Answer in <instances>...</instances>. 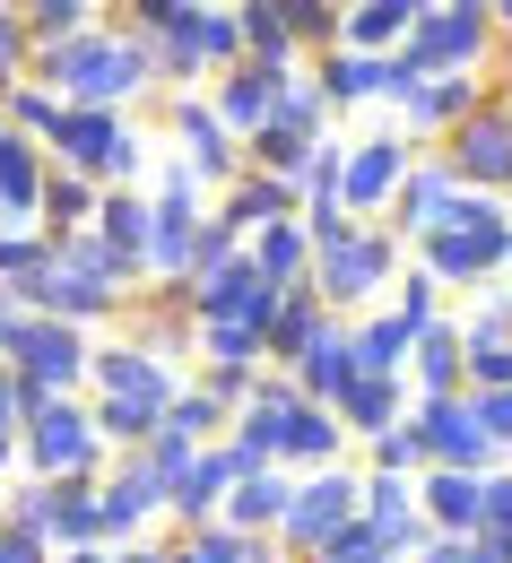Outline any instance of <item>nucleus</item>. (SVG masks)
<instances>
[{
	"instance_id": "393cba45",
	"label": "nucleus",
	"mask_w": 512,
	"mask_h": 563,
	"mask_svg": "<svg viewBox=\"0 0 512 563\" xmlns=\"http://www.w3.org/2000/svg\"><path fill=\"white\" fill-rule=\"evenodd\" d=\"M330 312L313 303V286H295V295H279L270 303V330H261V373H295V355L313 347V330H322Z\"/></svg>"
},
{
	"instance_id": "1a4fd4ad",
	"label": "nucleus",
	"mask_w": 512,
	"mask_h": 563,
	"mask_svg": "<svg viewBox=\"0 0 512 563\" xmlns=\"http://www.w3.org/2000/svg\"><path fill=\"white\" fill-rule=\"evenodd\" d=\"M165 131H174V156L200 174V191H209V200L243 174V147H235V131L209 113V96H165Z\"/></svg>"
},
{
	"instance_id": "ddd939ff",
	"label": "nucleus",
	"mask_w": 512,
	"mask_h": 563,
	"mask_svg": "<svg viewBox=\"0 0 512 563\" xmlns=\"http://www.w3.org/2000/svg\"><path fill=\"white\" fill-rule=\"evenodd\" d=\"M451 191H460V183H451V165H443L435 147H417V156H408V174H400V191H391V209H382V225H391L400 243H417V234H435V225H443Z\"/></svg>"
},
{
	"instance_id": "cd10ccee",
	"label": "nucleus",
	"mask_w": 512,
	"mask_h": 563,
	"mask_svg": "<svg viewBox=\"0 0 512 563\" xmlns=\"http://www.w3.org/2000/svg\"><path fill=\"white\" fill-rule=\"evenodd\" d=\"M96 183H78V174H53L44 165V200H35V234H87L96 225Z\"/></svg>"
},
{
	"instance_id": "c85d7f7f",
	"label": "nucleus",
	"mask_w": 512,
	"mask_h": 563,
	"mask_svg": "<svg viewBox=\"0 0 512 563\" xmlns=\"http://www.w3.org/2000/svg\"><path fill=\"white\" fill-rule=\"evenodd\" d=\"M192 44H200V70H209V78H226L235 62H243V18H235V0H200Z\"/></svg>"
},
{
	"instance_id": "ea45409f",
	"label": "nucleus",
	"mask_w": 512,
	"mask_h": 563,
	"mask_svg": "<svg viewBox=\"0 0 512 563\" xmlns=\"http://www.w3.org/2000/svg\"><path fill=\"white\" fill-rule=\"evenodd\" d=\"M26 53H35V44H26V26H18V0H0V96L26 78Z\"/></svg>"
},
{
	"instance_id": "603ef678",
	"label": "nucleus",
	"mask_w": 512,
	"mask_h": 563,
	"mask_svg": "<svg viewBox=\"0 0 512 563\" xmlns=\"http://www.w3.org/2000/svg\"><path fill=\"white\" fill-rule=\"evenodd\" d=\"M504 217H512V191H504Z\"/></svg>"
},
{
	"instance_id": "f3484780",
	"label": "nucleus",
	"mask_w": 512,
	"mask_h": 563,
	"mask_svg": "<svg viewBox=\"0 0 512 563\" xmlns=\"http://www.w3.org/2000/svg\"><path fill=\"white\" fill-rule=\"evenodd\" d=\"M35 200H44V147L0 131V234H35Z\"/></svg>"
},
{
	"instance_id": "09e8293b",
	"label": "nucleus",
	"mask_w": 512,
	"mask_h": 563,
	"mask_svg": "<svg viewBox=\"0 0 512 563\" xmlns=\"http://www.w3.org/2000/svg\"><path fill=\"white\" fill-rule=\"evenodd\" d=\"M156 547H165V538H156ZM165 563H192V555H183V547H165Z\"/></svg>"
},
{
	"instance_id": "c9c22d12",
	"label": "nucleus",
	"mask_w": 512,
	"mask_h": 563,
	"mask_svg": "<svg viewBox=\"0 0 512 563\" xmlns=\"http://www.w3.org/2000/svg\"><path fill=\"white\" fill-rule=\"evenodd\" d=\"M270 122H287L304 140H330V104L313 96V78H287V87H279V113H270Z\"/></svg>"
},
{
	"instance_id": "4be33fe9",
	"label": "nucleus",
	"mask_w": 512,
	"mask_h": 563,
	"mask_svg": "<svg viewBox=\"0 0 512 563\" xmlns=\"http://www.w3.org/2000/svg\"><path fill=\"white\" fill-rule=\"evenodd\" d=\"M243 261H252V278L270 286V295H295V286L313 278V243H304V225H261V234H243Z\"/></svg>"
},
{
	"instance_id": "e433bc0d",
	"label": "nucleus",
	"mask_w": 512,
	"mask_h": 563,
	"mask_svg": "<svg viewBox=\"0 0 512 563\" xmlns=\"http://www.w3.org/2000/svg\"><path fill=\"white\" fill-rule=\"evenodd\" d=\"M235 252H243V234H235L226 217H200V225H192V278H209V269H226ZM192 278H183V286H192Z\"/></svg>"
},
{
	"instance_id": "b1692460",
	"label": "nucleus",
	"mask_w": 512,
	"mask_h": 563,
	"mask_svg": "<svg viewBox=\"0 0 512 563\" xmlns=\"http://www.w3.org/2000/svg\"><path fill=\"white\" fill-rule=\"evenodd\" d=\"M200 96H209V113H218L226 131H235V147H243L252 131H261V122H270V113H279V87H270L261 70H243V62H235L226 78H209Z\"/></svg>"
},
{
	"instance_id": "f704fd0d",
	"label": "nucleus",
	"mask_w": 512,
	"mask_h": 563,
	"mask_svg": "<svg viewBox=\"0 0 512 563\" xmlns=\"http://www.w3.org/2000/svg\"><path fill=\"white\" fill-rule=\"evenodd\" d=\"M357 520H366V529L417 520V486H408V477H366V486H357Z\"/></svg>"
},
{
	"instance_id": "c03bdc74",
	"label": "nucleus",
	"mask_w": 512,
	"mask_h": 563,
	"mask_svg": "<svg viewBox=\"0 0 512 563\" xmlns=\"http://www.w3.org/2000/svg\"><path fill=\"white\" fill-rule=\"evenodd\" d=\"M0 563H53V547H44V538H26V529H9V520H0Z\"/></svg>"
},
{
	"instance_id": "9b49d317",
	"label": "nucleus",
	"mask_w": 512,
	"mask_h": 563,
	"mask_svg": "<svg viewBox=\"0 0 512 563\" xmlns=\"http://www.w3.org/2000/svg\"><path fill=\"white\" fill-rule=\"evenodd\" d=\"M435 156L451 165V183H460V191H495V200L512 191V131H504V113H495V104H487V113H469Z\"/></svg>"
},
{
	"instance_id": "79ce46f5",
	"label": "nucleus",
	"mask_w": 512,
	"mask_h": 563,
	"mask_svg": "<svg viewBox=\"0 0 512 563\" xmlns=\"http://www.w3.org/2000/svg\"><path fill=\"white\" fill-rule=\"evenodd\" d=\"M469 417L487 424V442H495V451H512V390H478V399H469Z\"/></svg>"
},
{
	"instance_id": "a211bd4d",
	"label": "nucleus",
	"mask_w": 512,
	"mask_h": 563,
	"mask_svg": "<svg viewBox=\"0 0 512 563\" xmlns=\"http://www.w3.org/2000/svg\"><path fill=\"white\" fill-rule=\"evenodd\" d=\"M209 217H226L235 234H261V225H287V217H304V200H295V183H270V174H235L218 200H209Z\"/></svg>"
},
{
	"instance_id": "a19ab883",
	"label": "nucleus",
	"mask_w": 512,
	"mask_h": 563,
	"mask_svg": "<svg viewBox=\"0 0 512 563\" xmlns=\"http://www.w3.org/2000/svg\"><path fill=\"white\" fill-rule=\"evenodd\" d=\"M53 252H44V234H0V295L26 278V269H44Z\"/></svg>"
},
{
	"instance_id": "37998d69",
	"label": "nucleus",
	"mask_w": 512,
	"mask_h": 563,
	"mask_svg": "<svg viewBox=\"0 0 512 563\" xmlns=\"http://www.w3.org/2000/svg\"><path fill=\"white\" fill-rule=\"evenodd\" d=\"M243 408H261V417H287V408H304V399H295L287 373H252V399H243Z\"/></svg>"
},
{
	"instance_id": "f03ea898",
	"label": "nucleus",
	"mask_w": 512,
	"mask_h": 563,
	"mask_svg": "<svg viewBox=\"0 0 512 563\" xmlns=\"http://www.w3.org/2000/svg\"><path fill=\"white\" fill-rule=\"evenodd\" d=\"M400 53H417L426 78H487V62H495V18H487V0H417Z\"/></svg>"
},
{
	"instance_id": "20e7f679",
	"label": "nucleus",
	"mask_w": 512,
	"mask_h": 563,
	"mask_svg": "<svg viewBox=\"0 0 512 563\" xmlns=\"http://www.w3.org/2000/svg\"><path fill=\"white\" fill-rule=\"evenodd\" d=\"M357 486H366V468L357 460H339V468H322V477H295L287 494V520H279V555L313 563L348 520H357Z\"/></svg>"
},
{
	"instance_id": "3c124183",
	"label": "nucleus",
	"mask_w": 512,
	"mask_h": 563,
	"mask_svg": "<svg viewBox=\"0 0 512 563\" xmlns=\"http://www.w3.org/2000/svg\"><path fill=\"white\" fill-rule=\"evenodd\" d=\"M504 312H512V286H504Z\"/></svg>"
},
{
	"instance_id": "a878e982",
	"label": "nucleus",
	"mask_w": 512,
	"mask_h": 563,
	"mask_svg": "<svg viewBox=\"0 0 512 563\" xmlns=\"http://www.w3.org/2000/svg\"><path fill=\"white\" fill-rule=\"evenodd\" d=\"M330 417L348 433V451H366V442H382L391 424L408 417V382H348V399H339Z\"/></svg>"
},
{
	"instance_id": "c756f323",
	"label": "nucleus",
	"mask_w": 512,
	"mask_h": 563,
	"mask_svg": "<svg viewBox=\"0 0 512 563\" xmlns=\"http://www.w3.org/2000/svg\"><path fill=\"white\" fill-rule=\"evenodd\" d=\"M18 26L26 44H70V35H96V0H18Z\"/></svg>"
},
{
	"instance_id": "bb28decb",
	"label": "nucleus",
	"mask_w": 512,
	"mask_h": 563,
	"mask_svg": "<svg viewBox=\"0 0 512 563\" xmlns=\"http://www.w3.org/2000/svg\"><path fill=\"white\" fill-rule=\"evenodd\" d=\"M417 520L435 529V538H478V477H451V468H426L417 477Z\"/></svg>"
},
{
	"instance_id": "58836bf2",
	"label": "nucleus",
	"mask_w": 512,
	"mask_h": 563,
	"mask_svg": "<svg viewBox=\"0 0 512 563\" xmlns=\"http://www.w3.org/2000/svg\"><path fill=\"white\" fill-rule=\"evenodd\" d=\"M183 382H192V390H209V399H218L226 417H235V408L252 399V373H235V364H192Z\"/></svg>"
},
{
	"instance_id": "0eeeda50",
	"label": "nucleus",
	"mask_w": 512,
	"mask_h": 563,
	"mask_svg": "<svg viewBox=\"0 0 512 563\" xmlns=\"http://www.w3.org/2000/svg\"><path fill=\"white\" fill-rule=\"evenodd\" d=\"M148 520H165V486L140 468V451H113V468H105V486H96V547H105V555L140 547Z\"/></svg>"
},
{
	"instance_id": "f257e3e1",
	"label": "nucleus",
	"mask_w": 512,
	"mask_h": 563,
	"mask_svg": "<svg viewBox=\"0 0 512 563\" xmlns=\"http://www.w3.org/2000/svg\"><path fill=\"white\" fill-rule=\"evenodd\" d=\"M400 261H408V243L391 225H348L330 252H313V278L304 286H313V303L330 321H357V312H373V295H391Z\"/></svg>"
},
{
	"instance_id": "72a5a7b5",
	"label": "nucleus",
	"mask_w": 512,
	"mask_h": 563,
	"mask_svg": "<svg viewBox=\"0 0 512 563\" xmlns=\"http://www.w3.org/2000/svg\"><path fill=\"white\" fill-rule=\"evenodd\" d=\"M192 364H235V373H261V330H243V321L192 330Z\"/></svg>"
},
{
	"instance_id": "a18cd8bd",
	"label": "nucleus",
	"mask_w": 512,
	"mask_h": 563,
	"mask_svg": "<svg viewBox=\"0 0 512 563\" xmlns=\"http://www.w3.org/2000/svg\"><path fill=\"white\" fill-rule=\"evenodd\" d=\"M105 563H165V547H156V538H140V547H122V555H105Z\"/></svg>"
},
{
	"instance_id": "f8f14e48",
	"label": "nucleus",
	"mask_w": 512,
	"mask_h": 563,
	"mask_svg": "<svg viewBox=\"0 0 512 563\" xmlns=\"http://www.w3.org/2000/svg\"><path fill=\"white\" fill-rule=\"evenodd\" d=\"M487 104H495L487 78H426V87L400 104V140H408V147H443L469 113H487Z\"/></svg>"
},
{
	"instance_id": "4c0bfd02",
	"label": "nucleus",
	"mask_w": 512,
	"mask_h": 563,
	"mask_svg": "<svg viewBox=\"0 0 512 563\" xmlns=\"http://www.w3.org/2000/svg\"><path fill=\"white\" fill-rule=\"evenodd\" d=\"M478 538H504L512 547V468L478 477Z\"/></svg>"
},
{
	"instance_id": "8fccbe9b",
	"label": "nucleus",
	"mask_w": 512,
	"mask_h": 563,
	"mask_svg": "<svg viewBox=\"0 0 512 563\" xmlns=\"http://www.w3.org/2000/svg\"><path fill=\"white\" fill-rule=\"evenodd\" d=\"M495 113H504V131H512V96H495Z\"/></svg>"
},
{
	"instance_id": "de8ad7c7",
	"label": "nucleus",
	"mask_w": 512,
	"mask_h": 563,
	"mask_svg": "<svg viewBox=\"0 0 512 563\" xmlns=\"http://www.w3.org/2000/svg\"><path fill=\"white\" fill-rule=\"evenodd\" d=\"M53 563H105V547H70V555H53Z\"/></svg>"
},
{
	"instance_id": "2f4dec72",
	"label": "nucleus",
	"mask_w": 512,
	"mask_h": 563,
	"mask_svg": "<svg viewBox=\"0 0 512 563\" xmlns=\"http://www.w3.org/2000/svg\"><path fill=\"white\" fill-rule=\"evenodd\" d=\"M357 468H366V477H408V486H417V477H426V442H417V424L400 417L382 442H366V451H357Z\"/></svg>"
},
{
	"instance_id": "412c9836",
	"label": "nucleus",
	"mask_w": 512,
	"mask_h": 563,
	"mask_svg": "<svg viewBox=\"0 0 512 563\" xmlns=\"http://www.w3.org/2000/svg\"><path fill=\"white\" fill-rule=\"evenodd\" d=\"M235 18H243V70H261L270 87L304 78V53H295L287 26H279V0H235Z\"/></svg>"
},
{
	"instance_id": "473e14b6",
	"label": "nucleus",
	"mask_w": 512,
	"mask_h": 563,
	"mask_svg": "<svg viewBox=\"0 0 512 563\" xmlns=\"http://www.w3.org/2000/svg\"><path fill=\"white\" fill-rule=\"evenodd\" d=\"M226 424H235V417H226L209 390H192V382H183V390H174V408H165V433H183V442H200V451L226 442Z\"/></svg>"
},
{
	"instance_id": "2eb2a0df",
	"label": "nucleus",
	"mask_w": 512,
	"mask_h": 563,
	"mask_svg": "<svg viewBox=\"0 0 512 563\" xmlns=\"http://www.w3.org/2000/svg\"><path fill=\"white\" fill-rule=\"evenodd\" d=\"M339 460H357V451H348V433H339L330 408H287V417H279V468H287V477H322V468H339Z\"/></svg>"
},
{
	"instance_id": "49530a36",
	"label": "nucleus",
	"mask_w": 512,
	"mask_h": 563,
	"mask_svg": "<svg viewBox=\"0 0 512 563\" xmlns=\"http://www.w3.org/2000/svg\"><path fill=\"white\" fill-rule=\"evenodd\" d=\"M408 563H460V547H451V538H435L426 555H408Z\"/></svg>"
},
{
	"instance_id": "7c9ffc66",
	"label": "nucleus",
	"mask_w": 512,
	"mask_h": 563,
	"mask_svg": "<svg viewBox=\"0 0 512 563\" xmlns=\"http://www.w3.org/2000/svg\"><path fill=\"white\" fill-rule=\"evenodd\" d=\"M279 26H287V44L304 62L339 53V0H279Z\"/></svg>"
},
{
	"instance_id": "dca6fc26",
	"label": "nucleus",
	"mask_w": 512,
	"mask_h": 563,
	"mask_svg": "<svg viewBox=\"0 0 512 563\" xmlns=\"http://www.w3.org/2000/svg\"><path fill=\"white\" fill-rule=\"evenodd\" d=\"M408 18H417V0H339V53L391 62L408 44Z\"/></svg>"
},
{
	"instance_id": "39448f33",
	"label": "nucleus",
	"mask_w": 512,
	"mask_h": 563,
	"mask_svg": "<svg viewBox=\"0 0 512 563\" xmlns=\"http://www.w3.org/2000/svg\"><path fill=\"white\" fill-rule=\"evenodd\" d=\"M408 424L426 442V468H451V477H495L504 468V451L469 417V399H408Z\"/></svg>"
},
{
	"instance_id": "9d476101",
	"label": "nucleus",
	"mask_w": 512,
	"mask_h": 563,
	"mask_svg": "<svg viewBox=\"0 0 512 563\" xmlns=\"http://www.w3.org/2000/svg\"><path fill=\"white\" fill-rule=\"evenodd\" d=\"M270 286L252 278V261L235 252L226 269H209V278H192L183 286V312H192V330H218V321H243V330H270Z\"/></svg>"
},
{
	"instance_id": "6ab92c4d",
	"label": "nucleus",
	"mask_w": 512,
	"mask_h": 563,
	"mask_svg": "<svg viewBox=\"0 0 512 563\" xmlns=\"http://www.w3.org/2000/svg\"><path fill=\"white\" fill-rule=\"evenodd\" d=\"M96 243L122 261V278L140 295L148 286V191H105V200H96Z\"/></svg>"
},
{
	"instance_id": "6e6552de",
	"label": "nucleus",
	"mask_w": 512,
	"mask_h": 563,
	"mask_svg": "<svg viewBox=\"0 0 512 563\" xmlns=\"http://www.w3.org/2000/svg\"><path fill=\"white\" fill-rule=\"evenodd\" d=\"M408 156H417V147L400 140V131H366V140H348V165H339V209L357 217V225H382L391 191H400V174H408Z\"/></svg>"
},
{
	"instance_id": "423d86ee",
	"label": "nucleus",
	"mask_w": 512,
	"mask_h": 563,
	"mask_svg": "<svg viewBox=\"0 0 512 563\" xmlns=\"http://www.w3.org/2000/svg\"><path fill=\"white\" fill-rule=\"evenodd\" d=\"M183 390V373H165L156 355H140L131 339H96L87 355V399H113V408H140V417H165Z\"/></svg>"
},
{
	"instance_id": "5701e85b",
	"label": "nucleus",
	"mask_w": 512,
	"mask_h": 563,
	"mask_svg": "<svg viewBox=\"0 0 512 563\" xmlns=\"http://www.w3.org/2000/svg\"><path fill=\"white\" fill-rule=\"evenodd\" d=\"M460 330H451V312H443L435 330L408 347V364H400V382H408V399H460Z\"/></svg>"
},
{
	"instance_id": "7ed1b4c3",
	"label": "nucleus",
	"mask_w": 512,
	"mask_h": 563,
	"mask_svg": "<svg viewBox=\"0 0 512 563\" xmlns=\"http://www.w3.org/2000/svg\"><path fill=\"white\" fill-rule=\"evenodd\" d=\"M18 468H26V486H62V477H105L113 468V451L96 442V424H87V399H53L35 424H18Z\"/></svg>"
},
{
	"instance_id": "aec40b11",
	"label": "nucleus",
	"mask_w": 512,
	"mask_h": 563,
	"mask_svg": "<svg viewBox=\"0 0 512 563\" xmlns=\"http://www.w3.org/2000/svg\"><path fill=\"white\" fill-rule=\"evenodd\" d=\"M287 494H295L287 468H270V477H235V486H226V503H218V529H235V538H279Z\"/></svg>"
},
{
	"instance_id": "4468645a",
	"label": "nucleus",
	"mask_w": 512,
	"mask_h": 563,
	"mask_svg": "<svg viewBox=\"0 0 512 563\" xmlns=\"http://www.w3.org/2000/svg\"><path fill=\"white\" fill-rule=\"evenodd\" d=\"M295 399H304V408H339V399H348V382H357V355H348V321H322V330H313V347L295 355Z\"/></svg>"
}]
</instances>
